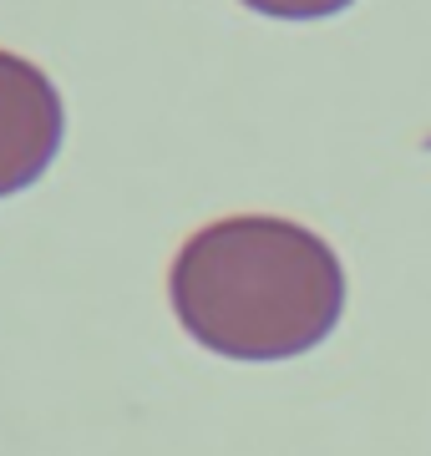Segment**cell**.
Returning a JSON list of instances; mask_svg holds the SVG:
<instances>
[{
  "mask_svg": "<svg viewBox=\"0 0 431 456\" xmlns=\"http://www.w3.org/2000/svg\"><path fill=\"white\" fill-rule=\"evenodd\" d=\"M178 325L224 360H295L346 310V269L305 224L239 213L199 228L167 274Z\"/></svg>",
  "mask_w": 431,
  "mask_h": 456,
  "instance_id": "6da1fadb",
  "label": "cell"
},
{
  "mask_svg": "<svg viewBox=\"0 0 431 456\" xmlns=\"http://www.w3.org/2000/svg\"><path fill=\"white\" fill-rule=\"evenodd\" d=\"M67 107L46 71L16 51H0V198L26 193L61 152Z\"/></svg>",
  "mask_w": 431,
  "mask_h": 456,
  "instance_id": "7a4b0ae2",
  "label": "cell"
},
{
  "mask_svg": "<svg viewBox=\"0 0 431 456\" xmlns=\"http://www.w3.org/2000/svg\"><path fill=\"white\" fill-rule=\"evenodd\" d=\"M244 5L274 20H325L335 11H346L350 0H244Z\"/></svg>",
  "mask_w": 431,
  "mask_h": 456,
  "instance_id": "3957f363",
  "label": "cell"
}]
</instances>
